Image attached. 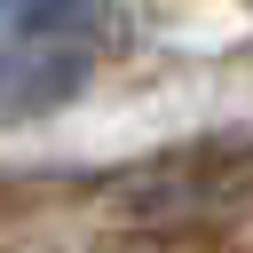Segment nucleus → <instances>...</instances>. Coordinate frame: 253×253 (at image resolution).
I'll return each mask as SVG.
<instances>
[{
  "instance_id": "nucleus-1",
  "label": "nucleus",
  "mask_w": 253,
  "mask_h": 253,
  "mask_svg": "<svg viewBox=\"0 0 253 253\" xmlns=\"http://www.w3.org/2000/svg\"><path fill=\"white\" fill-rule=\"evenodd\" d=\"M119 32V0H0V126L71 103Z\"/></svg>"
}]
</instances>
